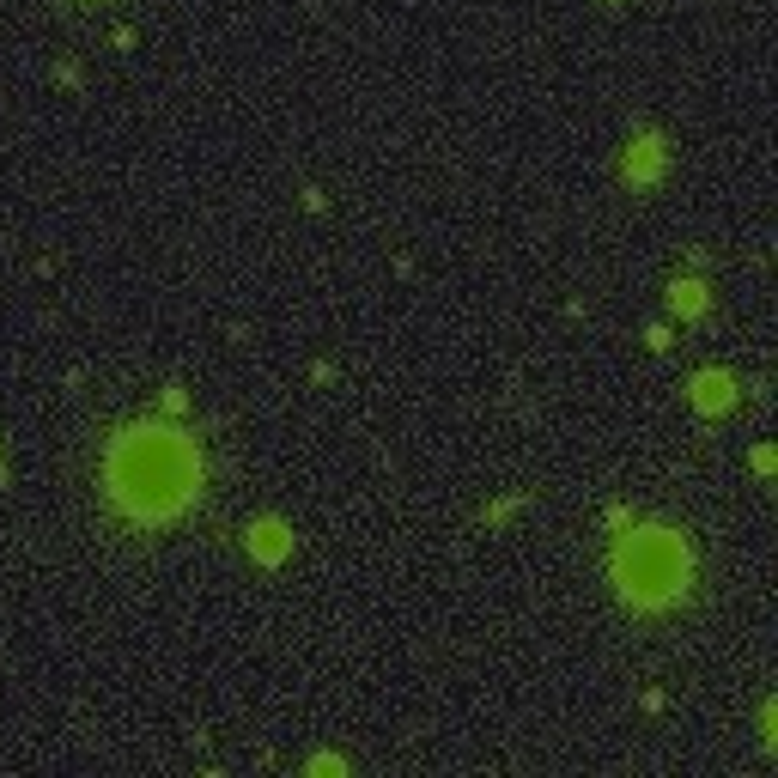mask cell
Returning <instances> with one entry per match:
<instances>
[{
	"instance_id": "277c9868",
	"label": "cell",
	"mask_w": 778,
	"mask_h": 778,
	"mask_svg": "<svg viewBox=\"0 0 778 778\" xmlns=\"http://www.w3.org/2000/svg\"><path fill=\"white\" fill-rule=\"evenodd\" d=\"M286 548H292V535H286V523H274V517H262V523L250 529V554H256L262 566H280V560H286Z\"/></svg>"
},
{
	"instance_id": "6da1fadb",
	"label": "cell",
	"mask_w": 778,
	"mask_h": 778,
	"mask_svg": "<svg viewBox=\"0 0 778 778\" xmlns=\"http://www.w3.org/2000/svg\"><path fill=\"white\" fill-rule=\"evenodd\" d=\"M201 487V450L171 426H128L110 450V499L134 523L177 517Z\"/></svg>"
},
{
	"instance_id": "7a4b0ae2",
	"label": "cell",
	"mask_w": 778,
	"mask_h": 778,
	"mask_svg": "<svg viewBox=\"0 0 778 778\" xmlns=\"http://www.w3.org/2000/svg\"><path fill=\"white\" fill-rule=\"evenodd\" d=\"M687 572H693V554L675 529H639L614 548V584L633 608H663L687 590Z\"/></svg>"
},
{
	"instance_id": "8992f818",
	"label": "cell",
	"mask_w": 778,
	"mask_h": 778,
	"mask_svg": "<svg viewBox=\"0 0 778 778\" xmlns=\"http://www.w3.org/2000/svg\"><path fill=\"white\" fill-rule=\"evenodd\" d=\"M669 304L681 310V317H699V310H706V286H699V280H675V286H669Z\"/></svg>"
},
{
	"instance_id": "3957f363",
	"label": "cell",
	"mask_w": 778,
	"mask_h": 778,
	"mask_svg": "<svg viewBox=\"0 0 778 778\" xmlns=\"http://www.w3.org/2000/svg\"><path fill=\"white\" fill-rule=\"evenodd\" d=\"M730 402H736V377H724V371H699V377H693V408L724 414Z\"/></svg>"
},
{
	"instance_id": "5b68a950",
	"label": "cell",
	"mask_w": 778,
	"mask_h": 778,
	"mask_svg": "<svg viewBox=\"0 0 778 778\" xmlns=\"http://www.w3.org/2000/svg\"><path fill=\"white\" fill-rule=\"evenodd\" d=\"M657 171H663V146H657L651 134L633 140V152H627V177H633V183H651Z\"/></svg>"
}]
</instances>
